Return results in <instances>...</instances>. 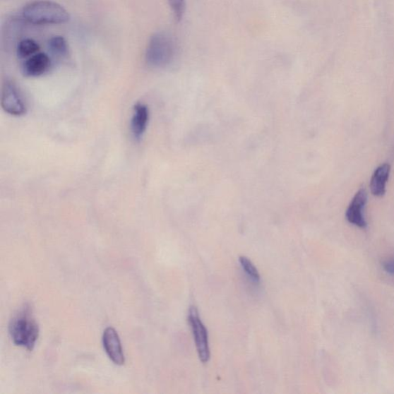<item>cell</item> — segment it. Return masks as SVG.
Listing matches in <instances>:
<instances>
[{
	"label": "cell",
	"instance_id": "cell-1",
	"mask_svg": "<svg viewBox=\"0 0 394 394\" xmlns=\"http://www.w3.org/2000/svg\"><path fill=\"white\" fill-rule=\"evenodd\" d=\"M8 332L16 346L32 350L39 338L40 329L29 305H24L8 325Z\"/></svg>",
	"mask_w": 394,
	"mask_h": 394
},
{
	"label": "cell",
	"instance_id": "cell-2",
	"mask_svg": "<svg viewBox=\"0 0 394 394\" xmlns=\"http://www.w3.org/2000/svg\"><path fill=\"white\" fill-rule=\"evenodd\" d=\"M23 18L32 24H63L71 19L70 14L61 4L51 0H37L25 6Z\"/></svg>",
	"mask_w": 394,
	"mask_h": 394
},
{
	"label": "cell",
	"instance_id": "cell-3",
	"mask_svg": "<svg viewBox=\"0 0 394 394\" xmlns=\"http://www.w3.org/2000/svg\"><path fill=\"white\" fill-rule=\"evenodd\" d=\"M175 54L176 47L172 37L167 33L157 32L149 41L145 61L153 67H166L173 62Z\"/></svg>",
	"mask_w": 394,
	"mask_h": 394
},
{
	"label": "cell",
	"instance_id": "cell-4",
	"mask_svg": "<svg viewBox=\"0 0 394 394\" xmlns=\"http://www.w3.org/2000/svg\"><path fill=\"white\" fill-rule=\"evenodd\" d=\"M188 321H189L193 333L196 347L201 362L203 364H207L210 359L208 333L200 318L199 312L196 306H191L189 314H188Z\"/></svg>",
	"mask_w": 394,
	"mask_h": 394
},
{
	"label": "cell",
	"instance_id": "cell-5",
	"mask_svg": "<svg viewBox=\"0 0 394 394\" xmlns=\"http://www.w3.org/2000/svg\"><path fill=\"white\" fill-rule=\"evenodd\" d=\"M1 105L5 112L16 117L27 113L23 98L18 88L12 82H6L3 88Z\"/></svg>",
	"mask_w": 394,
	"mask_h": 394
},
{
	"label": "cell",
	"instance_id": "cell-6",
	"mask_svg": "<svg viewBox=\"0 0 394 394\" xmlns=\"http://www.w3.org/2000/svg\"><path fill=\"white\" fill-rule=\"evenodd\" d=\"M367 201V193L365 189L359 190L351 201L346 212V217L350 224L359 228H365L366 222L364 210Z\"/></svg>",
	"mask_w": 394,
	"mask_h": 394
},
{
	"label": "cell",
	"instance_id": "cell-7",
	"mask_svg": "<svg viewBox=\"0 0 394 394\" xmlns=\"http://www.w3.org/2000/svg\"><path fill=\"white\" fill-rule=\"evenodd\" d=\"M102 344H104L106 352L111 359L117 365H123L125 363V357L117 332L112 328H108L102 336Z\"/></svg>",
	"mask_w": 394,
	"mask_h": 394
},
{
	"label": "cell",
	"instance_id": "cell-8",
	"mask_svg": "<svg viewBox=\"0 0 394 394\" xmlns=\"http://www.w3.org/2000/svg\"><path fill=\"white\" fill-rule=\"evenodd\" d=\"M50 66L49 56L44 53H38L25 61L23 71L25 76L37 77L46 73L49 70Z\"/></svg>",
	"mask_w": 394,
	"mask_h": 394
},
{
	"label": "cell",
	"instance_id": "cell-9",
	"mask_svg": "<svg viewBox=\"0 0 394 394\" xmlns=\"http://www.w3.org/2000/svg\"><path fill=\"white\" fill-rule=\"evenodd\" d=\"M149 121V110L147 106L137 104L134 107L131 121L132 133L136 140H141L147 130Z\"/></svg>",
	"mask_w": 394,
	"mask_h": 394
},
{
	"label": "cell",
	"instance_id": "cell-10",
	"mask_svg": "<svg viewBox=\"0 0 394 394\" xmlns=\"http://www.w3.org/2000/svg\"><path fill=\"white\" fill-rule=\"evenodd\" d=\"M390 172V166L388 164H384L374 171L371 181V190L374 196L381 197L385 194Z\"/></svg>",
	"mask_w": 394,
	"mask_h": 394
},
{
	"label": "cell",
	"instance_id": "cell-11",
	"mask_svg": "<svg viewBox=\"0 0 394 394\" xmlns=\"http://www.w3.org/2000/svg\"><path fill=\"white\" fill-rule=\"evenodd\" d=\"M40 47L37 42L32 39H24L17 47V55L21 59H28L38 54Z\"/></svg>",
	"mask_w": 394,
	"mask_h": 394
},
{
	"label": "cell",
	"instance_id": "cell-12",
	"mask_svg": "<svg viewBox=\"0 0 394 394\" xmlns=\"http://www.w3.org/2000/svg\"><path fill=\"white\" fill-rule=\"evenodd\" d=\"M49 47L54 54L64 56L68 53V45L66 40L61 36H55L49 40Z\"/></svg>",
	"mask_w": 394,
	"mask_h": 394
},
{
	"label": "cell",
	"instance_id": "cell-13",
	"mask_svg": "<svg viewBox=\"0 0 394 394\" xmlns=\"http://www.w3.org/2000/svg\"><path fill=\"white\" fill-rule=\"evenodd\" d=\"M239 263H241L244 272L247 274V276L251 279V280L255 282H259L261 281L260 273L251 260L246 258V256H242L239 258Z\"/></svg>",
	"mask_w": 394,
	"mask_h": 394
},
{
	"label": "cell",
	"instance_id": "cell-14",
	"mask_svg": "<svg viewBox=\"0 0 394 394\" xmlns=\"http://www.w3.org/2000/svg\"><path fill=\"white\" fill-rule=\"evenodd\" d=\"M169 4L171 10H172L175 20L177 22L181 21L185 13V0H169Z\"/></svg>",
	"mask_w": 394,
	"mask_h": 394
},
{
	"label": "cell",
	"instance_id": "cell-15",
	"mask_svg": "<svg viewBox=\"0 0 394 394\" xmlns=\"http://www.w3.org/2000/svg\"><path fill=\"white\" fill-rule=\"evenodd\" d=\"M383 269L390 275H394V258L385 261L383 265Z\"/></svg>",
	"mask_w": 394,
	"mask_h": 394
}]
</instances>
